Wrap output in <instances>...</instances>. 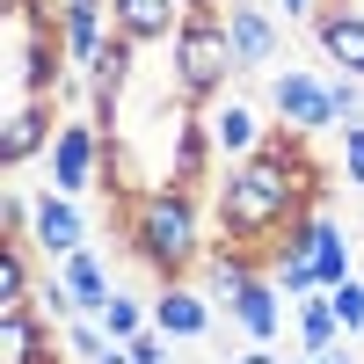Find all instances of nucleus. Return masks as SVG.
I'll return each instance as SVG.
<instances>
[{"instance_id":"2","label":"nucleus","mask_w":364,"mask_h":364,"mask_svg":"<svg viewBox=\"0 0 364 364\" xmlns=\"http://www.w3.org/2000/svg\"><path fill=\"white\" fill-rule=\"evenodd\" d=\"M117 233H124V248L154 269L161 284L190 277V269L204 262V197L190 190V182H154V190H139L124 211H109Z\"/></svg>"},{"instance_id":"22","label":"nucleus","mask_w":364,"mask_h":364,"mask_svg":"<svg viewBox=\"0 0 364 364\" xmlns=\"http://www.w3.org/2000/svg\"><path fill=\"white\" fill-rule=\"evenodd\" d=\"M0 226H8V240H29V197L22 190H0Z\"/></svg>"},{"instance_id":"14","label":"nucleus","mask_w":364,"mask_h":364,"mask_svg":"<svg viewBox=\"0 0 364 364\" xmlns=\"http://www.w3.org/2000/svg\"><path fill=\"white\" fill-rule=\"evenodd\" d=\"M182 0H109V22H117V37H132V44H175V29H182Z\"/></svg>"},{"instance_id":"29","label":"nucleus","mask_w":364,"mask_h":364,"mask_svg":"<svg viewBox=\"0 0 364 364\" xmlns=\"http://www.w3.org/2000/svg\"><path fill=\"white\" fill-rule=\"evenodd\" d=\"M182 8H190V15H197V8H219V0H182Z\"/></svg>"},{"instance_id":"8","label":"nucleus","mask_w":364,"mask_h":364,"mask_svg":"<svg viewBox=\"0 0 364 364\" xmlns=\"http://www.w3.org/2000/svg\"><path fill=\"white\" fill-rule=\"evenodd\" d=\"M204 132H211V154H219L226 168L248 161V154H262V139H269L262 109H255L248 95H219V102H204Z\"/></svg>"},{"instance_id":"4","label":"nucleus","mask_w":364,"mask_h":364,"mask_svg":"<svg viewBox=\"0 0 364 364\" xmlns=\"http://www.w3.org/2000/svg\"><path fill=\"white\" fill-rule=\"evenodd\" d=\"M269 117L291 132H343V117H336V95H328V73H306V66H284V73H269Z\"/></svg>"},{"instance_id":"21","label":"nucleus","mask_w":364,"mask_h":364,"mask_svg":"<svg viewBox=\"0 0 364 364\" xmlns=\"http://www.w3.org/2000/svg\"><path fill=\"white\" fill-rule=\"evenodd\" d=\"M328 95H336V117H343V124L364 117V80H357V73H328Z\"/></svg>"},{"instance_id":"6","label":"nucleus","mask_w":364,"mask_h":364,"mask_svg":"<svg viewBox=\"0 0 364 364\" xmlns=\"http://www.w3.org/2000/svg\"><path fill=\"white\" fill-rule=\"evenodd\" d=\"M58 95H22L8 109V124H0V168H29V161H44L51 154V139H58Z\"/></svg>"},{"instance_id":"17","label":"nucleus","mask_w":364,"mask_h":364,"mask_svg":"<svg viewBox=\"0 0 364 364\" xmlns=\"http://www.w3.org/2000/svg\"><path fill=\"white\" fill-rule=\"evenodd\" d=\"M37 299V240H8L0 248V306H29Z\"/></svg>"},{"instance_id":"3","label":"nucleus","mask_w":364,"mask_h":364,"mask_svg":"<svg viewBox=\"0 0 364 364\" xmlns=\"http://www.w3.org/2000/svg\"><path fill=\"white\" fill-rule=\"evenodd\" d=\"M168 73H175V95L197 102V109L226 95V80L240 73L233 37H226V8H197V15H182L175 44H168Z\"/></svg>"},{"instance_id":"13","label":"nucleus","mask_w":364,"mask_h":364,"mask_svg":"<svg viewBox=\"0 0 364 364\" xmlns=\"http://www.w3.org/2000/svg\"><path fill=\"white\" fill-rule=\"evenodd\" d=\"M226 37H233L240 73H262L269 58H277L284 29H277V15H269V8H255V0H233V8H226Z\"/></svg>"},{"instance_id":"20","label":"nucleus","mask_w":364,"mask_h":364,"mask_svg":"<svg viewBox=\"0 0 364 364\" xmlns=\"http://www.w3.org/2000/svg\"><path fill=\"white\" fill-rule=\"evenodd\" d=\"M328 299H336V321H343V336H364V277H343Z\"/></svg>"},{"instance_id":"23","label":"nucleus","mask_w":364,"mask_h":364,"mask_svg":"<svg viewBox=\"0 0 364 364\" xmlns=\"http://www.w3.org/2000/svg\"><path fill=\"white\" fill-rule=\"evenodd\" d=\"M343 175L364 190V117H357V124H343Z\"/></svg>"},{"instance_id":"7","label":"nucleus","mask_w":364,"mask_h":364,"mask_svg":"<svg viewBox=\"0 0 364 364\" xmlns=\"http://www.w3.org/2000/svg\"><path fill=\"white\" fill-rule=\"evenodd\" d=\"M29 240H37L44 262H66L73 248H87V211L66 190H37L29 197Z\"/></svg>"},{"instance_id":"10","label":"nucleus","mask_w":364,"mask_h":364,"mask_svg":"<svg viewBox=\"0 0 364 364\" xmlns=\"http://www.w3.org/2000/svg\"><path fill=\"white\" fill-rule=\"evenodd\" d=\"M0 364H66L58 321H44L37 306H0Z\"/></svg>"},{"instance_id":"9","label":"nucleus","mask_w":364,"mask_h":364,"mask_svg":"<svg viewBox=\"0 0 364 364\" xmlns=\"http://www.w3.org/2000/svg\"><path fill=\"white\" fill-rule=\"evenodd\" d=\"M306 29H314V44H321V58L336 73L364 80V8H357V0H321Z\"/></svg>"},{"instance_id":"24","label":"nucleus","mask_w":364,"mask_h":364,"mask_svg":"<svg viewBox=\"0 0 364 364\" xmlns=\"http://www.w3.org/2000/svg\"><path fill=\"white\" fill-rule=\"evenodd\" d=\"M168 336H161V328H146V336H132V364H168Z\"/></svg>"},{"instance_id":"26","label":"nucleus","mask_w":364,"mask_h":364,"mask_svg":"<svg viewBox=\"0 0 364 364\" xmlns=\"http://www.w3.org/2000/svg\"><path fill=\"white\" fill-rule=\"evenodd\" d=\"M314 8L321 0H277V15H291V22H314Z\"/></svg>"},{"instance_id":"15","label":"nucleus","mask_w":364,"mask_h":364,"mask_svg":"<svg viewBox=\"0 0 364 364\" xmlns=\"http://www.w3.org/2000/svg\"><path fill=\"white\" fill-rule=\"evenodd\" d=\"M291 336H299V350H336V343H350V336H343V321H336V299H328V291L291 299Z\"/></svg>"},{"instance_id":"27","label":"nucleus","mask_w":364,"mask_h":364,"mask_svg":"<svg viewBox=\"0 0 364 364\" xmlns=\"http://www.w3.org/2000/svg\"><path fill=\"white\" fill-rule=\"evenodd\" d=\"M95 364H132V343H109V350H102Z\"/></svg>"},{"instance_id":"28","label":"nucleus","mask_w":364,"mask_h":364,"mask_svg":"<svg viewBox=\"0 0 364 364\" xmlns=\"http://www.w3.org/2000/svg\"><path fill=\"white\" fill-rule=\"evenodd\" d=\"M291 364H328V350H299V357H291Z\"/></svg>"},{"instance_id":"12","label":"nucleus","mask_w":364,"mask_h":364,"mask_svg":"<svg viewBox=\"0 0 364 364\" xmlns=\"http://www.w3.org/2000/svg\"><path fill=\"white\" fill-rule=\"evenodd\" d=\"M226 314H233V328H240L248 343H277V336H284V291H277V277L255 269V277L226 299Z\"/></svg>"},{"instance_id":"1","label":"nucleus","mask_w":364,"mask_h":364,"mask_svg":"<svg viewBox=\"0 0 364 364\" xmlns=\"http://www.w3.org/2000/svg\"><path fill=\"white\" fill-rule=\"evenodd\" d=\"M321 182L328 175L314 161V139L291 132V124H277L262 139V154L233 161L219 175V190H211V233L233 240V248H262L269 255L299 211L321 204Z\"/></svg>"},{"instance_id":"5","label":"nucleus","mask_w":364,"mask_h":364,"mask_svg":"<svg viewBox=\"0 0 364 364\" xmlns=\"http://www.w3.org/2000/svg\"><path fill=\"white\" fill-rule=\"evenodd\" d=\"M44 168H51V190H66V197L102 190V124L95 117H66L51 154H44Z\"/></svg>"},{"instance_id":"16","label":"nucleus","mask_w":364,"mask_h":364,"mask_svg":"<svg viewBox=\"0 0 364 364\" xmlns=\"http://www.w3.org/2000/svg\"><path fill=\"white\" fill-rule=\"evenodd\" d=\"M51 269H58V277L73 284V299H80V314H102V306H109V291H117V284H109V262H102L95 248H73L66 262H51Z\"/></svg>"},{"instance_id":"19","label":"nucleus","mask_w":364,"mask_h":364,"mask_svg":"<svg viewBox=\"0 0 364 364\" xmlns=\"http://www.w3.org/2000/svg\"><path fill=\"white\" fill-rule=\"evenodd\" d=\"M58 343H66V357H73V364H95V357L109 350V328H102L95 314H73L66 328H58Z\"/></svg>"},{"instance_id":"18","label":"nucleus","mask_w":364,"mask_h":364,"mask_svg":"<svg viewBox=\"0 0 364 364\" xmlns=\"http://www.w3.org/2000/svg\"><path fill=\"white\" fill-rule=\"evenodd\" d=\"M95 321L109 328V343H132V336H146V328H154V306H139L132 291H109V306H102Z\"/></svg>"},{"instance_id":"25","label":"nucleus","mask_w":364,"mask_h":364,"mask_svg":"<svg viewBox=\"0 0 364 364\" xmlns=\"http://www.w3.org/2000/svg\"><path fill=\"white\" fill-rule=\"evenodd\" d=\"M233 364H284V357H277V350H269V343H248V350H240Z\"/></svg>"},{"instance_id":"11","label":"nucleus","mask_w":364,"mask_h":364,"mask_svg":"<svg viewBox=\"0 0 364 364\" xmlns=\"http://www.w3.org/2000/svg\"><path fill=\"white\" fill-rule=\"evenodd\" d=\"M211 306H219V299H211L204 284L175 277V284L154 291V328H161L168 343H204V336H211Z\"/></svg>"}]
</instances>
